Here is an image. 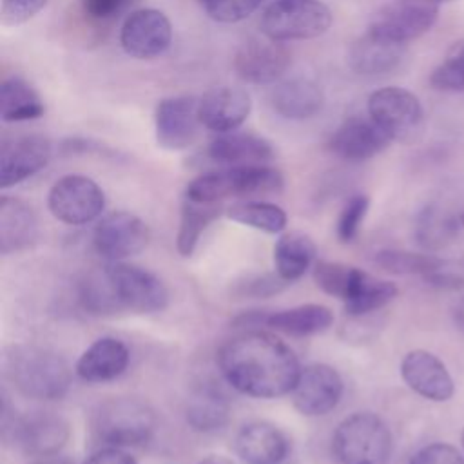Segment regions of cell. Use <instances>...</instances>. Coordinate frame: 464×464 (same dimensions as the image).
I'll list each match as a JSON object with an SVG mask.
<instances>
[{"instance_id": "cell-51", "label": "cell", "mask_w": 464, "mask_h": 464, "mask_svg": "<svg viewBox=\"0 0 464 464\" xmlns=\"http://www.w3.org/2000/svg\"><path fill=\"white\" fill-rule=\"evenodd\" d=\"M435 2H437V4H440V2H446V0H435Z\"/></svg>"}, {"instance_id": "cell-50", "label": "cell", "mask_w": 464, "mask_h": 464, "mask_svg": "<svg viewBox=\"0 0 464 464\" xmlns=\"http://www.w3.org/2000/svg\"><path fill=\"white\" fill-rule=\"evenodd\" d=\"M460 440H462V448H464V428H462V433H460Z\"/></svg>"}, {"instance_id": "cell-35", "label": "cell", "mask_w": 464, "mask_h": 464, "mask_svg": "<svg viewBox=\"0 0 464 464\" xmlns=\"http://www.w3.org/2000/svg\"><path fill=\"white\" fill-rule=\"evenodd\" d=\"M373 263L390 274L422 277L440 270L444 265V261L433 254H419L406 250H381L375 254Z\"/></svg>"}, {"instance_id": "cell-10", "label": "cell", "mask_w": 464, "mask_h": 464, "mask_svg": "<svg viewBox=\"0 0 464 464\" xmlns=\"http://www.w3.org/2000/svg\"><path fill=\"white\" fill-rule=\"evenodd\" d=\"M439 16L435 0H393L375 13L368 31L375 36L408 44L428 33Z\"/></svg>"}, {"instance_id": "cell-25", "label": "cell", "mask_w": 464, "mask_h": 464, "mask_svg": "<svg viewBox=\"0 0 464 464\" xmlns=\"http://www.w3.org/2000/svg\"><path fill=\"white\" fill-rule=\"evenodd\" d=\"M270 102L274 111L286 120H308L323 109L324 94L314 80L295 76L277 83Z\"/></svg>"}, {"instance_id": "cell-6", "label": "cell", "mask_w": 464, "mask_h": 464, "mask_svg": "<svg viewBox=\"0 0 464 464\" xmlns=\"http://www.w3.org/2000/svg\"><path fill=\"white\" fill-rule=\"evenodd\" d=\"M102 268L114 314H154L169 304V290L152 272L121 261Z\"/></svg>"}, {"instance_id": "cell-32", "label": "cell", "mask_w": 464, "mask_h": 464, "mask_svg": "<svg viewBox=\"0 0 464 464\" xmlns=\"http://www.w3.org/2000/svg\"><path fill=\"white\" fill-rule=\"evenodd\" d=\"M221 212L223 208L219 203H199L185 198L176 236V248L179 256L188 257L196 250L201 234L214 219L221 216Z\"/></svg>"}, {"instance_id": "cell-33", "label": "cell", "mask_w": 464, "mask_h": 464, "mask_svg": "<svg viewBox=\"0 0 464 464\" xmlns=\"http://www.w3.org/2000/svg\"><path fill=\"white\" fill-rule=\"evenodd\" d=\"M459 223L460 221H457V218H453L451 214L430 205L417 216L415 239L422 248L430 252L440 250L455 239Z\"/></svg>"}, {"instance_id": "cell-20", "label": "cell", "mask_w": 464, "mask_h": 464, "mask_svg": "<svg viewBox=\"0 0 464 464\" xmlns=\"http://www.w3.org/2000/svg\"><path fill=\"white\" fill-rule=\"evenodd\" d=\"M250 111V96L239 87L219 85L199 98L201 125L218 134L236 130L248 118Z\"/></svg>"}, {"instance_id": "cell-8", "label": "cell", "mask_w": 464, "mask_h": 464, "mask_svg": "<svg viewBox=\"0 0 464 464\" xmlns=\"http://www.w3.org/2000/svg\"><path fill=\"white\" fill-rule=\"evenodd\" d=\"M332 25L330 9L319 0H276L261 16V31L277 42L310 40Z\"/></svg>"}, {"instance_id": "cell-41", "label": "cell", "mask_w": 464, "mask_h": 464, "mask_svg": "<svg viewBox=\"0 0 464 464\" xmlns=\"http://www.w3.org/2000/svg\"><path fill=\"white\" fill-rule=\"evenodd\" d=\"M408 464H464L459 450L448 442H433L420 448Z\"/></svg>"}, {"instance_id": "cell-30", "label": "cell", "mask_w": 464, "mask_h": 464, "mask_svg": "<svg viewBox=\"0 0 464 464\" xmlns=\"http://www.w3.org/2000/svg\"><path fill=\"white\" fill-rule=\"evenodd\" d=\"M315 257L314 241L303 232L283 234L274 246V265L276 274L292 283L304 276Z\"/></svg>"}, {"instance_id": "cell-15", "label": "cell", "mask_w": 464, "mask_h": 464, "mask_svg": "<svg viewBox=\"0 0 464 464\" xmlns=\"http://www.w3.org/2000/svg\"><path fill=\"white\" fill-rule=\"evenodd\" d=\"M343 388V379L335 368L314 362L301 368L292 390V401L299 413L306 417H321L339 404Z\"/></svg>"}, {"instance_id": "cell-43", "label": "cell", "mask_w": 464, "mask_h": 464, "mask_svg": "<svg viewBox=\"0 0 464 464\" xmlns=\"http://www.w3.org/2000/svg\"><path fill=\"white\" fill-rule=\"evenodd\" d=\"M285 285H288L285 279L276 276H256L252 279H246V283L239 285L241 295H252V297H266L272 294H277Z\"/></svg>"}, {"instance_id": "cell-5", "label": "cell", "mask_w": 464, "mask_h": 464, "mask_svg": "<svg viewBox=\"0 0 464 464\" xmlns=\"http://www.w3.org/2000/svg\"><path fill=\"white\" fill-rule=\"evenodd\" d=\"M332 450L341 464H388L393 439L379 415L357 411L337 424Z\"/></svg>"}, {"instance_id": "cell-17", "label": "cell", "mask_w": 464, "mask_h": 464, "mask_svg": "<svg viewBox=\"0 0 464 464\" xmlns=\"http://www.w3.org/2000/svg\"><path fill=\"white\" fill-rule=\"evenodd\" d=\"M51 141L40 134L5 140L0 147V187L7 188L34 176L51 160Z\"/></svg>"}, {"instance_id": "cell-42", "label": "cell", "mask_w": 464, "mask_h": 464, "mask_svg": "<svg viewBox=\"0 0 464 464\" xmlns=\"http://www.w3.org/2000/svg\"><path fill=\"white\" fill-rule=\"evenodd\" d=\"M134 0H82L83 13L92 20H112L121 14Z\"/></svg>"}, {"instance_id": "cell-9", "label": "cell", "mask_w": 464, "mask_h": 464, "mask_svg": "<svg viewBox=\"0 0 464 464\" xmlns=\"http://www.w3.org/2000/svg\"><path fill=\"white\" fill-rule=\"evenodd\" d=\"M47 207L62 223L87 225L102 214L105 207V194L91 178L67 174L51 187Z\"/></svg>"}, {"instance_id": "cell-23", "label": "cell", "mask_w": 464, "mask_h": 464, "mask_svg": "<svg viewBox=\"0 0 464 464\" xmlns=\"http://www.w3.org/2000/svg\"><path fill=\"white\" fill-rule=\"evenodd\" d=\"M207 154L212 161L227 167L265 165L274 158V149L270 141L261 136L232 130L218 134L210 141Z\"/></svg>"}, {"instance_id": "cell-3", "label": "cell", "mask_w": 464, "mask_h": 464, "mask_svg": "<svg viewBox=\"0 0 464 464\" xmlns=\"http://www.w3.org/2000/svg\"><path fill=\"white\" fill-rule=\"evenodd\" d=\"M91 430L105 446H141L156 430V413L140 399L112 397L92 410Z\"/></svg>"}, {"instance_id": "cell-34", "label": "cell", "mask_w": 464, "mask_h": 464, "mask_svg": "<svg viewBox=\"0 0 464 464\" xmlns=\"http://www.w3.org/2000/svg\"><path fill=\"white\" fill-rule=\"evenodd\" d=\"M227 216L241 225L263 230L266 234H279L286 227V212L266 201H243L227 208Z\"/></svg>"}, {"instance_id": "cell-38", "label": "cell", "mask_w": 464, "mask_h": 464, "mask_svg": "<svg viewBox=\"0 0 464 464\" xmlns=\"http://www.w3.org/2000/svg\"><path fill=\"white\" fill-rule=\"evenodd\" d=\"M368 207L370 199L364 194H355L346 201L337 219V237L343 243H350L355 239L361 223L364 221V216L368 212Z\"/></svg>"}, {"instance_id": "cell-21", "label": "cell", "mask_w": 464, "mask_h": 464, "mask_svg": "<svg viewBox=\"0 0 464 464\" xmlns=\"http://www.w3.org/2000/svg\"><path fill=\"white\" fill-rule=\"evenodd\" d=\"M234 448L245 464H285L290 457L286 435L265 420L245 424L236 435Z\"/></svg>"}, {"instance_id": "cell-44", "label": "cell", "mask_w": 464, "mask_h": 464, "mask_svg": "<svg viewBox=\"0 0 464 464\" xmlns=\"http://www.w3.org/2000/svg\"><path fill=\"white\" fill-rule=\"evenodd\" d=\"M85 464H136V460L123 451L121 448H114V446H105L98 451H94Z\"/></svg>"}, {"instance_id": "cell-19", "label": "cell", "mask_w": 464, "mask_h": 464, "mask_svg": "<svg viewBox=\"0 0 464 464\" xmlns=\"http://www.w3.org/2000/svg\"><path fill=\"white\" fill-rule=\"evenodd\" d=\"M393 140L368 116L344 120L332 134L330 150L348 161H364L382 152Z\"/></svg>"}, {"instance_id": "cell-37", "label": "cell", "mask_w": 464, "mask_h": 464, "mask_svg": "<svg viewBox=\"0 0 464 464\" xmlns=\"http://www.w3.org/2000/svg\"><path fill=\"white\" fill-rule=\"evenodd\" d=\"M353 272H355V266H350L344 263L317 261L314 266V279L323 292L343 301L350 288Z\"/></svg>"}, {"instance_id": "cell-12", "label": "cell", "mask_w": 464, "mask_h": 464, "mask_svg": "<svg viewBox=\"0 0 464 464\" xmlns=\"http://www.w3.org/2000/svg\"><path fill=\"white\" fill-rule=\"evenodd\" d=\"M149 227L141 218L127 210H116L96 223L92 245L102 257L121 261L140 254L149 245Z\"/></svg>"}, {"instance_id": "cell-22", "label": "cell", "mask_w": 464, "mask_h": 464, "mask_svg": "<svg viewBox=\"0 0 464 464\" xmlns=\"http://www.w3.org/2000/svg\"><path fill=\"white\" fill-rule=\"evenodd\" d=\"M130 361L129 348L116 337L96 339L76 361L74 372L87 382H105L120 377Z\"/></svg>"}, {"instance_id": "cell-11", "label": "cell", "mask_w": 464, "mask_h": 464, "mask_svg": "<svg viewBox=\"0 0 464 464\" xmlns=\"http://www.w3.org/2000/svg\"><path fill=\"white\" fill-rule=\"evenodd\" d=\"M368 114L392 140L404 141L419 129L422 105L402 87H382L370 94Z\"/></svg>"}, {"instance_id": "cell-39", "label": "cell", "mask_w": 464, "mask_h": 464, "mask_svg": "<svg viewBox=\"0 0 464 464\" xmlns=\"http://www.w3.org/2000/svg\"><path fill=\"white\" fill-rule=\"evenodd\" d=\"M207 14L216 22L234 24L250 16L263 0H199Z\"/></svg>"}, {"instance_id": "cell-16", "label": "cell", "mask_w": 464, "mask_h": 464, "mask_svg": "<svg viewBox=\"0 0 464 464\" xmlns=\"http://www.w3.org/2000/svg\"><path fill=\"white\" fill-rule=\"evenodd\" d=\"M290 65V51L283 42L265 38L246 40L234 58V69L248 83H274Z\"/></svg>"}, {"instance_id": "cell-40", "label": "cell", "mask_w": 464, "mask_h": 464, "mask_svg": "<svg viewBox=\"0 0 464 464\" xmlns=\"http://www.w3.org/2000/svg\"><path fill=\"white\" fill-rule=\"evenodd\" d=\"M47 0H2L0 20L4 25L13 27L31 20L40 9H44Z\"/></svg>"}, {"instance_id": "cell-31", "label": "cell", "mask_w": 464, "mask_h": 464, "mask_svg": "<svg viewBox=\"0 0 464 464\" xmlns=\"http://www.w3.org/2000/svg\"><path fill=\"white\" fill-rule=\"evenodd\" d=\"M38 92L22 78H5L0 85V116L4 121H29L44 116Z\"/></svg>"}, {"instance_id": "cell-26", "label": "cell", "mask_w": 464, "mask_h": 464, "mask_svg": "<svg viewBox=\"0 0 464 464\" xmlns=\"http://www.w3.org/2000/svg\"><path fill=\"white\" fill-rule=\"evenodd\" d=\"M38 236L33 208L18 198H0V252L4 256L27 248Z\"/></svg>"}, {"instance_id": "cell-1", "label": "cell", "mask_w": 464, "mask_h": 464, "mask_svg": "<svg viewBox=\"0 0 464 464\" xmlns=\"http://www.w3.org/2000/svg\"><path fill=\"white\" fill-rule=\"evenodd\" d=\"M218 366L234 390L257 399L290 393L301 373L294 350L257 330L228 339L218 352Z\"/></svg>"}, {"instance_id": "cell-27", "label": "cell", "mask_w": 464, "mask_h": 464, "mask_svg": "<svg viewBox=\"0 0 464 464\" xmlns=\"http://www.w3.org/2000/svg\"><path fill=\"white\" fill-rule=\"evenodd\" d=\"M230 411V402L219 388L212 384H201L190 393L185 417L192 430L199 433H212L223 430L228 424Z\"/></svg>"}, {"instance_id": "cell-4", "label": "cell", "mask_w": 464, "mask_h": 464, "mask_svg": "<svg viewBox=\"0 0 464 464\" xmlns=\"http://www.w3.org/2000/svg\"><path fill=\"white\" fill-rule=\"evenodd\" d=\"M285 185L283 174L266 165H239L212 170L194 178L185 190V198L199 203H219L232 196L274 194Z\"/></svg>"}, {"instance_id": "cell-2", "label": "cell", "mask_w": 464, "mask_h": 464, "mask_svg": "<svg viewBox=\"0 0 464 464\" xmlns=\"http://www.w3.org/2000/svg\"><path fill=\"white\" fill-rule=\"evenodd\" d=\"M7 381L34 401H60L71 388V368L65 359L38 344H13L2 359Z\"/></svg>"}, {"instance_id": "cell-18", "label": "cell", "mask_w": 464, "mask_h": 464, "mask_svg": "<svg viewBox=\"0 0 464 464\" xmlns=\"http://www.w3.org/2000/svg\"><path fill=\"white\" fill-rule=\"evenodd\" d=\"M401 377L417 395L444 402L455 393L453 379L446 364L428 350H411L401 361Z\"/></svg>"}, {"instance_id": "cell-45", "label": "cell", "mask_w": 464, "mask_h": 464, "mask_svg": "<svg viewBox=\"0 0 464 464\" xmlns=\"http://www.w3.org/2000/svg\"><path fill=\"white\" fill-rule=\"evenodd\" d=\"M424 279L428 285L437 286V288H446V290H457V288L464 286V277H460L453 272H446L444 268L428 274Z\"/></svg>"}, {"instance_id": "cell-28", "label": "cell", "mask_w": 464, "mask_h": 464, "mask_svg": "<svg viewBox=\"0 0 464 464\" xmlns=\"http://www.w3.org/2000/svg\"><path fill=\"white\" fill-rule=\"evenodd\" d=\"M332 323H334L332 310L317 303H306L288 310L270 312V314H265V321H263L265 326L292 337H306V335L321 334L328 330Z\"/></svg>"}, {"instance_id": "cell-47", "label": "cell", "mask_w": 464, "mask_h": 464, "mask_svg": "<svg viewBox=\"0 0 464 464\" xmlns=\"http://www.w3.org/2000/svg\"><path fill=\"white\" fill-rule=\"evenodd\" d=\"M453 321H455V326L464 334V297L453 308Z\"/></svg>"}, {"instance_id": "cell-46", "label": "cell", "mask_w": 464, "mask_h": 464, "mask_svg": "<svg viewBox=\"0 0 464 464\" xmlns=\"http://www.w3.org/2000/svg\"><path fill=\"white\" fill-rule=\"evenodd\" d=\"M29 464H74L69 457H63V455H45V457H36L33 462Z\"/></svg>"}, {"instance_id": "cell-14", "label": "cell", "mask_w": 464, "mask_h": 464, "mask_svg": "<svg viewBox=\"0 0 464 464\" xmlns=\"http://www.w3.org/2000/svg\"><path fill=\"white\" fill-rule=\"evenodd\" d=\"M170 20L152 7L132 11L120 31L123 51L138 60H150L163 54L170 47Z\"/></svg>"}, {"instance_id": "cell-48", "label": "cell", "mask_w": 464, "mask_h": 464, "mask_svg": "<svg viewBox=\"0 0 464 464\" xmlns=\"http://www.w3.org/2000/svg\"><path fill=\"white\" fill-rule=\"evenodd\" d=\"M199 464H236V462L223 455H207Z\"/></svg>"}, {"instance_id": "cell-49", "label": "cell", "mask_w": 464, "mask_h": 464, "mask_svg": "<svg viewBox=\"0 0 464 464\" xmlns=\"http://www.w3.org/2000/svg\"><path fill=\"white\" fill-rule=\"evenodd\" d=\"M459 221H460V225H462V227H464V210H462V212H460V216H459Z\"/></svg>"}, {"instance_id": "cell-36", "label": "cell", "mask_w": 464, "mask_h": 464, "mask_svg": "<svg viewBox=\"0 0 464 464\" xmlns=\"http://www.w3.org/2000/svg\"><path fill=\"white\" fill-rule=\"evenodd\" d=\"M430 85L444 92H464V42L451 45L446 58L431 71Z\"/></svg>"}, {"instance_id": "cell-7", "label": "cell", "mask_w": 464, "mask_h": 464, "mask_svg": "<svg viewBox=\"0 0 464 464\" xmlns=\"http://www.w3.org/2000/svg\"><path fill=\"white\" fill-rule=\"evenodd\" d=\"M69 422L54 411L33 410L11 415L2 408L4 440L29 457L58 453L69 440Z\"/></svg>"}, {"instance_id": "cell-13", "label": "cell", "mask_w": 464, "mask_h": 464, "mask_svg": "<svg viewBox=\"0 0 464 464\" xmlns=\"http://www.w3.org/2000/svg\"><path fill=\"white\" fill-rule=\"evenodd\" d=\"M199 125V100L194 96L165 98L156 107V141L165 150H183L190 147L198 138Z\"/></svg>"}, {"instance_id": "cell-24", "label": "cell", "mask_w": 464, "mask_h": 464, "mask_svg": "<svg viewBox=\"0 0 464 464\" xmlns=\"http://www.w3.org/2000/svg\"><path fill=\"white\" fill-rule=\"evenodd\" d=\"M406 45L397 44L366 31L353 42L348 53L350 67L362 76H379L395 71L404 60Z\"/></svg>"}, {"instance_id": "cell-29", "label": "cell", "mask_w": 464, "mask_h": 464, "mask_svg": "<svg viewBox=\"0 0 464 464\" xmlns=\"http://www.w3.org/2000/svg\"><path fill=\"white\" fill-rule=\"evenodd\" d=\"M395 295L397 286L392 281L373 277L372 274L355 268L346 297L343 299L344 312L353 317L366 315L388 304Z\"/></svg>"}]
</instances>
